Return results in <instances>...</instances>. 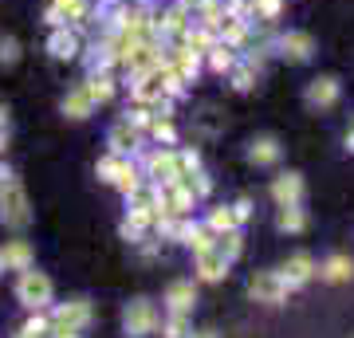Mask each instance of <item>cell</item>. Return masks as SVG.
<instances>
[{
  "label": "cell",
  "instance_id": "cell-38",
  "mask_svg": "<svg viewBox=\"0 0 354 338\" xmlns=\"http://www.w3.org/2000/svg\"><path fill=\"white\" fill-rule=\"evenodd\" d=\"M0 134H8V111L0 106Z\"/></svg>",
  "mask_w": 354,
  "mask_h": 338
},
{
  "label": "cell",
  "instance_id": "cell-17",
  "mask_svg": "<svg viewBox=\"0 0 354 338\" xmlns=\"http://www.w3.org/2000/svg\"><path fill=\"white\" fill-rule=\"evenodd\" d=\"M225 276H228V260L216 252V244L209 252H197V279H205V283H221Z\"/></svg>",
  "mask_w": 354,
  "mask_h": 338
},
{
  "label": "cell",
  "instance_id": "cell-11",
  "mask_svg": "<svg viewBox=\"0 0 354 338\" xmlns=\"http://www.w3.org/2000/svg\"><path fill=\"white\" fill-rule=\"evenodd\" d=\"M304 197H307L304 173H279L276 181H272V200H276L279 209H283V205H304Z\"/></svg>",
  "mask_w": 354,
  "mask_h": 338
},
{
  "label": "cell",
  "instance_id": "cell-34",
  "mask_svg": "<svg viewBox=\"0 0 354 338\" xmlns=\"http://www.w3.org/2000/svg\"><path fill=\"white\" fill-rule=\"evenodd\" d=\"M165 338H185L189 335V314H169V323L162 326Z\"/></svg>",
  "mask_w": 354,
  "mask_h": 338
},
{
  "label": "cell",
  "instance_id": "cell-41",
  "mask_svg": "<svg viewBox=\"0 0 354 338\" xmlns=\"http://www.w3.org/2000/svg\"><path fill=\"white\" fill-rule=\"evenodd\" d=\"M346 153H354V130L346 134Z\"/></svg>",
  "mask_w": 354,
  "mask_h": 338
},
{
  "label": "cell",
  "instance_id": "cell-16",
  "mask_svg": "<svg viewBox=\"0 0 354 338\" xmlns=\"http://www.w3.org/2000/svg\"><path fill=\"white\" fill-rule=\"evenodd\" d=\"M193 303H197L193 279H177V283H169V291H165V307H169V314H189Z\"/></svg>",
  "mask_w": 354,
  "mask_h": 338
},
{
  "label": "cell",
  "instance_id": "cell-1",
  "mask_svg": "<svg viewBox=\"0 0 354 338\" xmlns=\"http://www.w3.org/2000/svg\"><path fill=\"white\" fill-rule=\"evenodd\" d=\"M0 225L16 228V232L32 225V205H28V193H24V185H20L16 173L4 181V189H0Z\"/></svg>",
  "mask_w": 354,
  "mask_h": 338
},
{
  "label": "cell",
  "instance_id": "cell-31",
  "mask_svg": "<svg viewBox=\"0 0 354 338\" xmlns=\"http://www.w3.org/2000/svg\"><path fill=\"white\" fill-rule=\"evenodd\" d=\"M150 138L158 142V146H177V130H174V122L169 118H150Z\"/></svg>",
  "mask_w": 354,
  "mask_h": 338
},
{
  "label": "cell",
  "instance_id": "cell-33",
  "mask_svg": "<svg viewBox=\"0 0 354 338\" xmlns=\"http://www.w3.org/2000/svg\"><path fill=\"white\" fill-rule=\"evenodd\" d=\"M12 63H20V39L0 36V67H12Z\"/></svg>",
  "mask_w": 354,
  "mask_h": 338
},
{
  "label": "cell",
  "instance_id": "cell-20",
  "mask_svg": "<svg viewBox=\"0 0 354 338\" xmlns=\"http://www.w3.org/2000/svg\"><path fill=\"white\" fill-rule=\"evenodd\" d=\"M83 91H87V99L95 102V106H102V102L114 99L118 83H114L111 71H87V83H83Z\"/></svg>",
  "mask_w": 354,
  "mask_h": 338
},
{
  "label": "cell",
  "instance_id": "cell-19",
  "mask_svg": "<svg viewBox=\"0 0 354 338\" xmlns=\"http://www.w3.org/2000/svg\"><path fill=\"white\" fill-rule=\"evenodd\" d=\"M279 158H283V146H279V138H272V134H260V138L248 142V162L252 165H276Z\"/></svg>",
  "mask_w": 354,
  "mask_h": 338
},
{
  "label": "cell",
  "instance_id": "cell-39",
  "mask_svg": "<svg viewBox=\"0 0 354 338\" xmlns=\"http://www.w3.org/2000/svg\"><path fill=\"white\" fill-rule=\"evenodd\" d=\"M8 177H12V169H4V165H0V189H4V181H8Z\"/></svg>",
  "mask_w": 354,
  "mask_h": 338
},
{
  "label": "cell",
  "instance_id": "cell-28",
  "mask_svg": "<svg viewBox=\"0 0 354 338\" xmlns=\"http://www.w3.org/2000/svg\"><path fill=\"white\" fill-rule=\"evenodd\" d=\"M181 244H185V248H193V256H197V252H209V248H213L216 236H213L205 225H189V232H185V240H181Z\"/></svg>",
  "mask_w": 354,
  "mask_h": 338
},
{
  "label": "cell",
  "instance_id": "cell-2",
  "mask_svg": "<svg viewBox=\"0 0 354 338\" xmlns=\"http://www.w3.org/2000/svg\"><path fill=\"white\" fill-rule=\"evenodd\" d=\"M91 326V303L87 299H67L51 311V335H83Z\"/></svg>",
  "mask_w": 354,
  "mask_h": 338
},
{
  "label": "cell",
  "instance_id": "cell-4",
  "mask_svg": "<svg viewBox=\"0 0 354 338\" xmlns=\"http://www.w3.org/2000/svg\"><path fill=\"white\" fill-rule=\"evenodd\" d=\"M51 295H55V288H51V279L44 276V272H36V267L20 272V283H16V299L24 303V307L39 311V307H48V303H51Z\"/></svg>",
  "mask_w": 354,
  "mask_h": 338
},
{
  "label": "cell",
  "instance_id": "cell-21",
  "mask_svg": "<svg viewBox=\"0 0 354 338\" xmlns=\"http://www.w3.org/2000/svg\"><path fill=\"white\" fill-rule=\"evenodd\" d=\"M319 279H327V283H346V279L354 276V260L351 256H342V252H335V256H327V260L315 267Z\"/></svg>",
  "mask_w": 354,
  "mask_h": 338
},
{
  "label": "cell",
  "instance_id": "cell-6",
  "mask_svg": "<svg viewBox=\"0 0 354 338\" xmlns=\"http://www.w3.org/2000/svg\"><path fill=\"white\" fill-rule=\"evenodd\" d=\"M248 295H252L256 303L279 307V303L288 299V283H283V276H279V272H256V276L248 279Z\"/></svg>",
  "mask_w": 354,
  "mask_h": 338
},
{
  "label": "cell",
  "instance_id": "cell-42",
  "mask_svg": "<svg viewBox=\"0 0 354 338\" xmlns=\"http://www.w3.org/2000/svg\"><path fill=\"white\" fill-rule=\"evenodd\" d=\"M55 338H83V335H55Z\"/></svg>",
  "mask_w": 354,
  "mask_h": 338
},
{
  "label": "cell",
  "instance_id": "cell-8",
  "mask_svg": "<svg viewBox=\"0 0 354 338\" xmlns=\"http://www.w3.org/2000/svg\"><path fill=\"white\" fill-rule=\"evenodd\" d=\"M339 99H342V83L335 75L311 79V83H307V91H304V102L311 106V111H330Z\"/></svg>",
  "mask_w": 354,
  "mask_h": 338
},
{
  "label": "cell",
  "instance_id": "cell-23",
  "mask_svg": "<svg viewBox=\"0 0 354 338\" xmlns=\"http://www.w3.org/2000/svg\"><path fill=\"white\" fill-rule=\"evenodd\" d=\"M48 8L59 16V24H83L91 12V0H51Z\"/></svg>",
  "mask_w": 354,
  "mask_h": 338
},
{
  "label": "cell",
  "instance_id": "cell-27",
  "mask_svg": "<svg viewBox=\"0 0 354 338\" xmlns=\"http://www.w3.org/2000/svg\"><path fill=\"white\" fill-rule=\"evenodd\" d=\"M205 228H209L213 236H221V232H232V228H241V225H236V216H232V205H221V209H213V213H209V220H205Z\"/></svg>",
  "mask_w": 354,
  "mask_h": 338
},
{
  "label": "cell",
  "instance_id": "cell-25",
  "mask_svg": "<svg viewBox=\"0 0 354 338\" xmlns=\"http://www.w3.org/2000/svg\"><path fill=\"white\" fill-rule=\"evenodd\" d=\"M236 59H241V55H236V48H228V44H221V39H216L213 48H209V55H205L209 71H216V75H228Z\"/></svg>",
  "mask_w": 354,
  "mask_h": 338
},
{
  "label": "cell",
  "instance_id": "cell-10",
  "mask_svg": "<svg viewBox=\"0 0 354 338\" xmlns=\"http://www.w3.org/2000/svg\"><path fill=\"white\" fill-rule=\"evenodd\" d=\"M79 48H83V39H79V24H59V28H51V36H48L51 59H75Z\"/></svg>",
  "mask_w": 354,
  "mask_h": 338
},
{
  "label": "cell",
  "instance_id": "cell-43",
  "mask_svg": "<svg viewBox=\"0 0 354 338\" xmlns=\"http://www.w3.org/2000/svg\"><path fill=\"white\" fill-rule=\"evenodd\" d=\"M0 272H4V260H0Z\"/></svg>",
  "mask_w": 354,
  "mask_h": 338
},
{
  "label": "cell",
  "instance_id": "cell-15",
  "mask_svg": "<svg viewBox=\"0 0 354 338\" xmlns=\"http://www.w3.org/2000/svg\"><path fill=\"white\" fill-rule=\"evenodd\" d=\"M0 260L8 272H28V267H36V252L28 240H8L4 248H0Z\"/></svg>",
  "mask_w": 354,
  "mask_h": 338
},
{
  "label": "cell",
  "instance_id": "cell-44",
  "mask_svg": "<svg viewBox=\"0 0 354 338\" xmlns=\"http://www.w3.org/2000/svg\"><path fill=\"white\" fill-rule=\"evenodd\" d=\"M127 4H134V0H127Z\"/></svg>",
  "mask_w": 354,
  "mask_h": 338
},
{
  "label": "cell",
  "instance_id": "cell-36",
  "mask_svg": "<svg viewBox=\"0 0 354 338\" xmlns=\"http://www.w3.org/2000/svg\"><path fill=\"white\" fill-rule=\"evenodd\" d=\"M48 330H51V319H44V314H36V319L24 323V335H48Z\"/></svg>",
  "mask_w": 354,
  "mask_h": 338
},
{
  "label": "cell",
  "instance_id": "cell-37",
  "mask_svg": "<svg viewBox=\"0 0 354 338\" xmlns=\"http://www.w3.org/2000/svg\"><path fill=\"white\" fill-rule=\"evenodd\" d=\"M232 216H236V225H244V220L252 216V200H248V197H241L236 205H232Z\"/></svg>",
  "mask_w": 354,
  "mask_h": 338
},
{
  "label": "cell",
  "instance_id": "cell-32",
  "mask_svg": "<svg viewBox=\"0 0 354 338\" xmlns=\"http://www.w3.org/2000/svg\"><path fill=\"white\" fill-rule=\"evenodd\" d=\"M174 165H177V177H189L201 169V153L197 150H174Z\"/></svg>",
  "mask_w": 354,
  "mask_h": 338
},
{
  "label": "cell",
  "instance_id": "cell-3",
  "mask_svg": "<svg viewBox=\"0 0 354 338\" xmlns=\"http://www.w3.org/2000/svg\"><path fill=\"white\" fill-rule=\"evenodd\" d=\"M158 307H153L150 299H130L127 307H122V330H127V338H146L158 330Z\"/></svg>",
  "mask_w": 354,
  "mask_h": 338
},
{
  "label": "cell",
  "instance_id": "cell-40",
  "mask_svg": "<svg viewBox=\"0 0 354 338\" xmlns=\"http://www.w3.org/2000/svg\"><path fill=\"white\" fill-rule=\"evenodd\" d=\"M185 338H216V335H213V330H201V335H193V330H189Z\"/></svg>",
  "mask_w": 354,
  "mask_h": 338
},
{
  "label": "cell",
  "instance_id": "cell-5",
  "mask_svg": "<svg viewBox=\"0 0 354 338\" xmlns=\"http://www.w3.org/2000/svg\"><path fill=\"white\" fill-rule=\"evenodd\" d=\"M142 177L150 181V185H169V181H181L177 177V165H174V150L169 146H158L142 158Z\"/></svg>",
  "mask_w": 354,
  "mask_h": 338
},
{
  "label": "cell",
  "instance_id": "cell-12",
  "mask_svg": "<svg viewBox=\"0 0 354 338\" xmlns=\"http://www.w3.org/2000/svg\"><path fill=\"white\" fill-rule=\"evenodd\" d=\"M315 267H319V263L311 260L307 252H295V256L279 267V276H283L288 291H295V288H304V283H311V279H315Z\"/></svg>",
  "mask_w": 354,
  "mask_h": 338
},
{
  "label": "cell",
  "instance_id": "cell-30",
  "mask_svg": "<svg viewBox=\"0 0 354 338\" xmlns=\"http://www.w3.org/2000/svg\"><path fill=\"white\" fill-rule=\"evenodd\" d=\"M279 12H283V0H252V24H276Z\"/></svg>",
  "mask_w": 354,
  "mask_h": 338
},
{
  "label": "cell",
  "instance_id": "cell-22",
  "mask_svg": "<svg viewBox=\"0 0 354 338\" xmlns=\"http://www.w3.org/2000/svg\"><path fill=\"white\" fill-rule=\"evenodd\" d=\"M59 111H64V118H71V122H83V118H91V114H95V102L87 99V91H83V83L67 91V95H64V102H59Z\"/></svg>",
  "mask_w": 354,
  "mask_h": 338
},
{
  "label": "cell",
  "instance_id": "cell-24",
  "mask_svg": "<svg viewBox=\"0 0 354 338\" xmlns=\"http://www.w3.org/2000/svg\"><path fill=\"white\" fill-rule=\"evenodd\" d=\"M216 44V32H209V28H201V24H193L189 32H185V36H181V48L185 51H193V55H209V48H213Z\"/></svg>",
  "mask_w": 354,
  "mask_h": 338
},
{
  "label": "cell",
  "instance_id": "cell-29",
  "mask_svg": "<svg viewBox=\"0 0 354 338\" xmlns=\"http://www.w3.org/2000/svg\"><path fill=\"white\" fill-rule=\"evenodd\" d=\"M216 252H221V256H225L228 263L236 260V256L244 252V236H241V228H232V232H221V236H216Z\"/></svg>",
  "mask_w": 354,
  "mask_h": 338
},
{
  "label": "cell",
  "instance_id": "cell-13",
  "mask_svg": "<svg viewBox=\"0 0 354 338\" xmlns=\"http://www.w3.org/2000/svg\"><path fill=\"white\" fill-rule=\"evenodd\" d=\"M138 142H142V130L130 126L127 118H118V122L111 126V134H106V146H111V153H118V158H130V153L138 150Z\"/></svg>",
  "mask_w": 354,
  "mask_h": 338
},
{
  "label": "cell",
  "instance_id": "cell-26",
  "mask_svg": "<svg viewBox=\"0 0 354 338\" xmlns=\"http://www.w3.org/2000/svg\"><path fill=\"white\" fill-rule=\"evenodd\" d=\"M276 228H279V232H291V236H295V232H304V228H307L304 205H283L279 216H276Z\"/></svg>",
  "mask_w": 354,
  "mask_h": 338
},
{
  "label": "cell",
  "instance_id": "cell-9",
  "mask_svg": "<svg viewBox=\"0 0 354 338\" xmlns=\"http://www.w3.org/2000/svg\"><path fill=\"white\" fill-rule=\"evenodd\" d=\"M193 28L189 12L181 8V0H174L169 8H162L158 12V32H162V44H181V36Z\"/></svg>",
  "mask_w": 354,
  "mask_h": 338
},
{
  "label": "cell",
  "instance_id": "cell-14",
  "mask_svg": "<svg viewBox=\"0 0 354 338\" xmlns=\"http://www.w3.org/2000/svg\"><path fill=\"white\" fill-rule=\"evenodd\" d=\"M260 67H264V55H241L232 63V71H228V83L236 91H252L256 79H260Z\"/></svg>",
  "mask_w": 354,
  "mask_h": 338
},
{
  "label": "cell",
  "instance_id": "cell-35",
  "mask_svg": "<svg viewBox=\"0 0 354 338\" xmlns=\"http://www.w3.org/2000/svg\"><path fill=\"white\" fill-rule=\"evenodd\" d=\"M114 169H118V153H106V158H102V162L95 165V173H99V181H106V185H111Z\"/></svg>",
  "mask_w": 354,
  "mask_h": 338
},
{
  "label": "cell",
  "instance_id": "cell-7",
  "mask_svg": "<svg viewBox=\"0 0 354 338\" xmlns=\"http://www.w3.org/2000/svg\"><path fill=\"white\" fill-rule=\"evenodd\" d=\"M276 51H279L288 63H307L311 55H315V39H311V32L288 28L283 36H276Z\"/></svg>",
  "mask_w": 354,
  "mask_h": 338
},
{
  "label": "cell",
  "instance_id": "cell-18",
  "mask_svg": "<svg viewBox=\"0 0 354 338\" xmlns=\"http://www.w3.org/2000/svg\"><path fill=\"white\" fill-rule=\"evenodd\" d=\"M111 185L118 189V193H127V197H134L142 185H146V177H142V169L130 158H118V169H114V177H111Z\"/></svg>",
  "mask_w": 354,
  "mask_h": 338
}]
</instances>
